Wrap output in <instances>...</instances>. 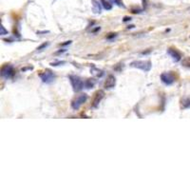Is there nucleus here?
Masks as SVG:
<instances>
[{"label":"nucleus","instance_id":"f257e3e1","mask_svg":"<svg viewBox=\"0 0 190 190\" xmlns=\"http://www.w3.org/2000/svg\"><path fill=\"white\" fill-rule=\"evenodd\" d=\"M130 66L133 68L142 69V71H149L150 69H151L152 64L149 60H145V61L144 60H137V61L131 62Z\"/></svg>","mask_w":190,"mask_h":190},{"label":"nucleus","instance_id":"f03ea898","mask_svg":"<svg viewBox=\"0 0 190 190\" xmlns=\"http://www.w3.org/2000/svg\"><path fill=\"white\" fill-rule=\"evenodd\" d=\"M69 81L71 83V86H72L74 91L78 92L83 90L85 83L83 82V80L80 77L77 75H69Z\"/></svg>","mask_w":190,"mask_h":190},{"label":"nucleus","instance_id":"7ed1b4c3","mask_svg":"<svg viewBox=\"0 0 190 190\" xmlns=\"http://www.w3.org/2000/svg\"><path fill=\"white\" fill-rule=\"evenodd\" d=\"M88 99V96H86V94H80L78 95L77 97H75L72 102H71V107H72L73 109H79L80 107L84 104V103Z\"/></svg>","mask_w":190,"mask_h":190},{"label":"nucleus","instance_id":"20e7f679","mask_svg":"<svg viewBox=\"0 0 190 190\" xmlns=\"http://www.w3.org/2000/svg\"><path fill=\"white\" fill-rule=\"evenodd\" d=\"M14 75V69L12 65H4L1 68V76L5 79H10Z\"/></svg>","mask_w":190,"mask_h":190},{"label":"nucleus","instance_id":"39448f33","mask_svg":"<svg viewBox=\"0 0 190 190\" xmlns=\"http://www.w3.org/2000/svg\"><path fill=\"white\" fill-rule=\"evenodd\" d=\"M39 76H40L41 80L44 83H47V84H50V83L53 82L54 79H55L54 73L52 72V71H51V70H46V71H44V72L39 74Z\"/></svg>","mask_w":190,"mask_h":190},{"label":"nucleus","instance_id":"423d86ee","mask_svg":"<svg viewBox=\"0 0 190 190\" xmlns=\"http://www.w3.org/2000/svg\"><path fill=\"white\" fill-rule=\"evenodd\" d=\"M161 80L165 85L169 86V85H172L176 81V78H175V76H174V74L171 72H164L161 74Z\"/></svg>","mask_w":190,"mask_h":190},{"label":"nucleus","instance_id":"0eeeda50","mask_svg":"<svg viewBox=\"0 0 190 190\" xmlns=\"http://www.w3.org/2000/svg\"><path fill=\"white\" fill-rule=\"evenodd\" d=\"M104 96H105V92L103 90H98V91L95 92L93 100L91 102V107H97L100 104V102L102 101V99L104 98Z\"/></svg>","mask_w":190,"mask_h":190},{"label":"nucleus","instance_id":"6e6552de","mask_svg":"<svg viewBox=\"0 0 190 190\" xmlns=\"http://www.w3.org/2000/svg\"><path fill=\"white\" fill-rule=\"evenodd\" d=\"M115 85H116V78H115V76L112 75V74H109L107 77L106 81H105V84H104L105 89L106 90H111V89L114 88Z\"/></svg>","mask_w":190,"mask_h":190},{"label":"nucleus","instance_id":"1a4fd4ad","mask_svg":"<svg viewBox=\"0 0 190 190\" xmlns=\"http://www.w3.org/2000/svg\"><path fill=\"white\" fill-rule=\"evenodd\" d=\"M167 52H168V54L172 57V59H173L174 61L179 62V61L181 59V53H180L176 49H172V47H169V49L167 50Z\"/></svg>","mask_w":190,"mask_h":190},{"label":"nucleus","instance_id":"9d476101","mask_svg":"<svg viewBox=\"0 0 190 190\" xmlns=\"http://www.w3.org/2000/svg\"><path fill=\"white\" fill-rule=\"evenodd\" d=\"M92 3V10L95 13H100L101 12V6L97 0H91Z\"/></svg>","mask_w":190,"mask_h":190},{"label":"nucleus","instance_id":"9b49d317","mask_svg":"<svg viewBox=\"0 0 190 190\" xmlns=\"http://www.w3.org/2000/svg\"><path fill=\"white\" fill-rule=\"evenodd\" d=\"M101 3H102V6L105 8L106 10L109 11V10H111L112 9V5L110 4L107 0H101Z\"/></svg>","mask_w":190,"mask_h":190},{"label":"nucleus","instance_id":"f8f14e48","mask_svg":"<svg viewBox=\"0 0 190 190\" xmlns=\"http://www.w3.org/2000/svg\"><path fill=\"white\" fill-rule=\"evenodd\" d=\"M95 85V81L93 79H88L86 82H85V86L86 89H91L93 88V86Z\"/></svg>","mask_w":190,"mask_h":190},{"label":"nucleus","instance_id":"ddd939ff","mask_svg":"<svg viewBox=\"0 0 190 190\" xmlns=\"http://www.w3.org/2000/svg\"><path fill=\"white\" fill-rule=\"evenodd\" d=\"M183 65H184L185 67L190 68V56H189V57H186L185 59L183 60Z\"/></svg>","mask_w":190,"mask_h":190},{"label":"nucleus","instance_id":"4468645a","mask_svg":"<svg viewBox=\"0 0 190 190\" xmlns=\"http://www.w3.org/2000/svg\"><path fill=\"white\" fill-rule=\"evenodd\" d=\"M181 104H183L184 107H190V99L183 100V103H181Z\"/></svg>","mask_w":190,"mask_h":190},{"label":"nucleus","instance_id":"2eb2a0df","mask_svg":"<svg viewBox=\"0 0 190 190\" xmlns=\"http://www.w3.org/2000/svg\"><path fill=\"white\" fill-rule=\"evenodd\" d=\"M112 2H114V3H116L118 6H120V7H124V5H123V2L121 1V0H111Z\"/></svg>","mask_w":190,"mask_h":190},{"label":"nucleus","instance_id":"dca6fc26","mask_svg":"<svg viewBox=\"0 0 190 190\" xmlns=\"http://www.w3.org/2000/svg\"><path fill=\"white\" fill-rule=\"evenodd\" d=\"M47 45H49V43H44V44H42L40 47H37V50H38V51H41V50L45 49V47H46Z\"/></svg>","mask_w":190,"mask_h":190},{"label":"nucleus","instance_id":"f3484780","mask_svg":"<svg viewBox=\"0 0 190 190\" xmlns=\"http://www.w3.org/2000/svg\"><path fill=\"white\" fill-rule=\"evenodd\" d=\"M60 64H65V62L64 61H62V62H60V61H58V62H54V63H51V66H59Z\"/></svg>","mask_w":190,"mask_h":190},{"label":"nucleus","instance_id":"a211bd4d","mask_svg":"<svg viewBox=\"0 0 190 190\" xmlns=\"http://www.w3.org/2000/svg\"><path fill=\"white\" fill-rule=\"evenodd\" d=\"M0 34H1V35H4V34H8V31L4 29V27L2 26L1 27V33H0Z\"/></svg>","mask_w":190,"mask_h":190},{"label":"nucleus","instance_id":"6ab92c4d","mask_svg":"<svg viewBox=\"0 0 190 190\" xmlns=\"http://www.w3.org/2000/svg\"><path fill=\"white\" fill-rule=\"evenodd\" d=\"M142 6H144V8H146L147 7V1L148 0H142Z\"/></svg>","mask_w":190,"mask_h":190},{"label":"nucleus","instance_id":"aec40b11","mask_svg":"<svg viewBox=\"0 0 190 190\" xmlns=\"http://www.w3.org/2000/svg\"><path fill=\"white\" fill-rule=\"evenodd\" d=\"M115 36H116V33H111V35L107 36V39H109V38H112V37H115Z\"/></svg>","mask_w":190,"mask_h":190},{"label":"nucleus","instance_id":"412c9836","mask_svg":"<svg viewBox=\"0 0 190 190\" xmlns=\"http://www.w3.org/2000/svg\"><path fill=\"white\" fill-rule=\"evenodd\" d=\"M71 43V41H67L66 43H64V44H62V46H66V45H68V44H70Z\"/></svg>","mask_w":190,"mask_h":190},{"label":"nucleus","instance_id":"4be33fe9","mask_svg":"<svg viewBox=\"0 0 190 190\" xmlns=\"http://www.w3.org/2000/svg\"><path fill=\"white\" fill-rule=\"evenodd\" d=\"M128 20L130 21L131 18H130V17H125V19H124V21H128Z\"/></svg>","mask_w":190,"mask_h":190}]
</instances>
